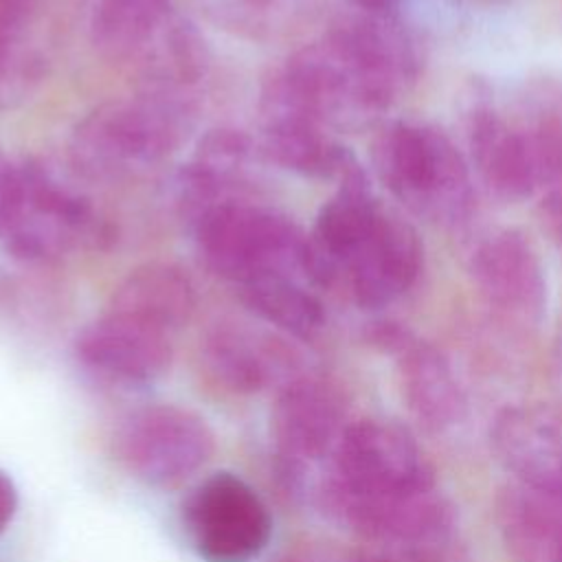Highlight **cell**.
<instances>
[{
	"mask_svg": "<svg viewBox=\"0 0 562 562\" xmlns=\"http://www.w3.org/2000/svg\"><path fill=\"white\" fill-rule=\"evenodd\" d=\"M542 222L553 239L562 244V198L549 193L542 200Z\"/></svg>",
	"mask_w": 562,
	"mask_h": 562,
	"instance_id": "29",
	"label": "cell"
},
{
	"mask_svg": "<svg viewBox=\"0 0 562 562\" xmlns=\"http://www.w3.org/2000/svg\"><path fill=\"white\" fill-rule=\"evenodd\" d=\"M470 149L483 182L505 200H522L540 182L531 134L512 127L492 110L472 116Z\"/></svg>",
	"mask_w": 562,
	"mask_h": 562,
	"instance_id": "18",
	"label": "cell"
},
{
	"mask_svg": "<svg viewBox=\"0 0 562 562\" xmlns=\"http://www.w3.org/2000/svg\"><path fill=\"white\" fill-rule=\"evenodd\" d=\"M18 509V492L9 474L0 470V533L9 527L13 520V514Z\"/></svg>",
	"mask_w": 562,
	"mask_h": 562,
	"instance_id": "28",
	"label": "cell"
},
{
	"mask_svg": "<svg viewBox=\"0 0 562 562\" xmlns=\"http://www.w3.org/2000/svg\"><path fill=\"white\" fill-rule=\"evenodd\" d=\"M481 294L503 312L536 321L544 312L547 281L531 241L514 228L485 237L470 263Z\"/></svg>",
	"mask_w": 562,
	"mask_h": 562,
	"instance_id": "13",
	"label": "cell"
},
{
	"mask_svg": "<svg viewBox=\"0 0 562 562\" xmlns=\"http://www.w3.org/2000/svg\"><path fill=\"white\" fill-rule=\"evenodd\" d=\"M430 492L432 472L413 437L400 424L373 417L347 424L318 490L325 507L367 540Z\"/></svg>",
	"mask_w": 562,
	"mask_h": 562,
	"instance_id": "2",
	"label": "cell"
},
{
	"mask_svg": "<svg viewBox=\"0 0 562 562\" xmlns=\"http://www.w3.org/2000/svg\"><path fill=\"white\" fill-rule=\"evenodd\" d=\"M540 180L551 184L553 195L562 198V114H551L531 132Z\"/></svg>",
	"mask_w": 562,
	"mask_h": 562,
	"instance_id": "25",
	"label": "cell"
},
{
	"mask_svg": "<svg viewBox=\"0 0 562 562\" xmlns=\"http://www.w3.org/2000/svg\"><path fill=\"white\" fill-rule=\"evenodd\" d=\"M422 244L411 224L382 211L369 235L345 259L347 279L358 305L378 310L400 299L419 277Z\"/></svg>",
	"mask_w": 562,
	"mask_h": 562,
	"instance_id": "11",
	"label": "cell"
},
{
	"mask_svg": "<svg viewBox=\"0 0 562 562\" xmlns=\"http://www.w3.org/2000/svg\"><path fill=\"white\" fill-rule=\"evenodd\" d=\"M44 79V57L31 42L22 4L0 2V110L22 103Z\"/></svg>",
	"mask_w": 562,
	"mask_h": 562,
	"instance_id": "24",
	"label": "cell"
},
{
	"mask_svg": "<svg viewBox=\"0 0 562 562\" xmlns=\"http://www.w3.org/2000/svg\"><path fill=\"white\" fill-rule=\"evenodd\" d=\"M345 428V402L331 382L318 375L285 382L272 406L270 430L288 485L299 487L312 463L329 459Z\"/></svg>",
	"mask_w": 562,
	"mask_h": 562,
	"instance_id": "9",
	"label": "cell"
},
{
	"mask_svg": "<svg viewBox=\"0 0 562 562\" xmlns=\"http://www.w3.org/2000/svg\"><path fill=\"white\" fill-rule=\"evenodd\" d=\"M195 303V285L180 266L151 261L130 270L112 292L108 310L173 336L191 321Z\"/></svg>",
	"mask_w": 562,
	"mask_h": 562,
	"instance_id": "16",
	"label": "cell"
},
{
	"mask_svg": "<svg viewBox=\"0 0 562 562\" xmlns=\"http://www.w3.org/2000/svg\"><path fill=\"white\" fill-rule=\"evenodd\" d=\"M116 226L94 202L50 165L29 158L15 165V184L0 228L2 248L24 263H53L70 250H105Z\"/></svg>",
	"mask_w": 562,
	"mask_h": 562,
	"instance_id": "4",
	"label": "cell"
},
{
	"mask_svg": "<svg viewBox=\"0 0 562 562\" xmlns=\"http://www.w3.org/2000/svg\"><path fill=\"white\" fill-rule=\"evenodd\" d=\"M114 452L119 463L140 483L171 490L211 461L215 437L195 411L176 404H149L121 422Z\"/></svg>",
	"mask_w": 562,
	"mask_h": 562,
	"instance_id": "7",
	"label": "cell"
},
{
	"mask_svg": "<svg viewBox=\"0 0 562 562\" xmlns=\"http://www.w3.org/2000/svg\"><path fill=\"white\" fill-rule=\"evenodd\" d=\"M498 527L514 562H562V490L512 485L498 498Z\"/></svg>",
	"mask_w": 562,
	"mask_h": 562,
	"instance_id": "19",
	"label": "cell"
},
{
	"mask_svg": "<svg viewBox=\"0 0 562 562\" xmlns=\"http://www.w3.org/2000/svg\"><path fill=\"white\" fill-rule=\"evenodd\" d=\"M261 114L259 151L277 167L312 178H340L353 162V156L331 140L323 132L325 125L312 116L272 99H261Z\"/></svg>",
	"mask_w": 562,
	"mask_h": 562,
	"instance_id": "15",
	"label": "cell"
},
{
	"mask_svg": "<svg viewBox=\"0 0 562 562\" xmlns=\"http://www.w3.org/2000/svg\"><path fill=\"white\" fill-rule=\"evenodd\" d=\"M75 356L101 380L145 386L167 373L173 349L169 334L108 310L77 334Z\"/></svg>",
	"mask_w": 562,
	"mask_h": 562,
	"instance_id": "10",
	"label": "cell"
},
{
	"mask_svg": "<svg viewBox=\"0 0 562 562\" xmlns=\"http://www.w3.org/2000/svg\"><path fill=\"white\" fill-rule=\"evenodd\" d=\"M279 562H389L382 555L331 547V544H310L303 549H296L294 553H288Z\"/></svg>",
	"mask_w": 562,
	"mask_h": 562,
	"instance_id": "26",
	"label": "cell"
},
{
	"mask_svg": "<svg viewBox=\"0 0 562 562\" xmlns=\"http://www.w3.org/2000/svg\"><path fill=\"white\" fill-rule=\"evenodd\" d=\"M498 459L518 483L562 490V413L544 406L505 411L492 432Z\"/></svg>",
	"mask_w": 562,
	"mask_h": 562,
	"instance_id": "14",
	"label": "cell"
},
{
	"mask_svg": "<svg viewBox=\"0 0 562 562\" xmlns=\"http://www.w3.org/2000/svg\"><path fill=\"white\" fill-rule=\"evenodd\" d=\"M400 371L408 408L430 428H443L461 417L463 395L446 358L428 347L406 342Z\"/></svg>",
	"mask_w": 562,
	"mask_h": 562,
	"instance_id": "22",
	"label": "cell"
},
{
	"mask_svg": "<svg viewBox=\"0 0 562 562\" xmlns=\"http://www.w3.org/2000/svg\"><path fill=\"white\" fill-rule=\"evenodd\" d=\"M252 154V140L241 130L217 127L206 132L178 176L184 213L193 220L211 204L233 198L231 193L246 180Z\"/></svg>",
	"mask_w": 562,
	"mask_h": 562,
	"instance_id": "17",
	"label": "cell"
},
{
	"mask_svg": "<svg viewBox=\"0 0 562 562\" xmlns=\"http://www.w3.org/2000/svg\"><path fill=\"white\" fill-rule=\"evenodd\" d=\"M239 299L261 321L294 338H312L325 321L321 301L292 274L270 272L239 283Z\"/></svg>",
	"mask_w": 562,
	"mask_h": 562,
	"instance_id": "23",
	"label": "cell"
},
{
	"mask_svg": "<svg viewBox=\"0 0 562 562\" xmlns=\"http://www.w3.org/2000/svg\"><path fill=\"white\" fill-rule=\"evenodd\" d=\"M0 2H11V4H24V0H0Z\"/></svg>",
	"mask_w": 562,
	"mask_h": 562,
	"instance_id": "31",
	"label": "cell"
},
{
	"mask_svg": "<svg viewBox=\"0 0 562 562\" xmlns=\"http://www.w3.org/2000/svg\"><path fill=\"white\" fill-rule=\"evenodd\" d=\"M191 226L202 261L237 285L270 272L305 277L307 235L272 209L226 198L195 215Z\"/></svg>",
	"mask_w": 562,
	"mask_h": 562,
	"instance_id": "6",
	"label": "cell"
},
{
	"mask_svg": "<svg viewBox=\"0 0 562 562\" xmlns=\"http://www.w3.org/2000/svg\"><path fill=\"white\" fill-rule=\"evenodd\" d=\"M171 15V0H94L88 33L108 59L136 61Z\"/></svg>",
	"mask_w": 562,
	"mask_h": 562,
	"instance_id": "21",
	"label": "cell"
},
{
	"mask_svg": "<svg viewBox=\"0 0 562 562\" xmlns=\"http://www.w3.org/2000/svg\"><path fill=\"white\" fill-rule=\"evenodd\" d=\"M182 529L204 562H250L268 547L272 518L244 479L215 472L184 498Z\"/></svg>",
	"mask_w": 562,
	"mask_h": 562,
	"instance_id": "8",
	"label": "cell"
},
{
	"mask_svg": "<svg viewBox=\"0 0 562 562\" xmlns=\"http://www.w3.org/2000/svg\"><path fill=\"white\" fill-rule=\"evenodd\" d=\"M143 90L187 94L209 68V46L193 22L173 13L138 55Z\"/></svg>",
	"mask_w": 562,
	"mask_h": 562,
	"instance_id": "20",
	"label": "cell"
},
{
	"mask_svg": "<svg viewBox=\"0 0 562 562\" xmlns=\"http://www.w3.org/2000/svg\"><path fill=\"white\" fill-rule=\"evenodd\" d=\"M204 375L217 389L233 395H252L294 378V353L277 336L239 325H217L200 347Z\"/></svg>",
	"mask_w": 562,
	"mask_h": 562,
	"instance_id": "12",
	"label": "cell"
},
{
	"mask_svg": "<svg viewBox=\"0 0 562 562\" xmlns=\"http://www.w3.org/2000/svg\"><path fill=\"white\" fill-rule=\"evenodd\" d=\"M371 156L380 180L415 213L443 224L470 213L468 167L443 132L395 121L378 132Z\"/></svg>",
	"mask_w": 562,
	"mask_h": 562,
	"instance_id": "5",
	"label": "cell"
},
{
	"mask_svg": "<svg viewBox=\"0 0 562 562\" xmlns=\"http://www.w3.org/2000/svg\"><path fill=\"white\" fill-rule=\"evenodd\" d=\"M347 2H351L353 7L364 9V11H369V13H382V11H386L389 7H393L397 0H347Z\"/></svg>",
	"mask_w": 562,
	"mask_h": 562,
	"instance_id": "30",
	"label": "cell"
},
{
	"mask_svg": "<svg viewBox=\"0 0 562 562\" xmlns=\"http://www.w3.org/2000/svg\"><path fill=\"white\" fill-rule=\"evenodd\" d=\"M417 66L411 37L395 22L369 13L296 50L263 90L321 125L360 127L417 77Z\"/></svg>",
	"mask_w": 562,
	"mask_h": 562,
	"instance_id": "1",
	"label": "cell"
},
{
	"mask_svg": "<svg viewBox=\"0 0 562 562\" xmlns=\"http://www.w3.org/2000/svg\"><path fill=\"white\" fill-rule=\"evenodd\" d=\"M191 125L187 94L140 90L97 105L72 130L70 158L92 180H125L167 160Z\"/></svg>",
	"mask_w": 562,
	"mask_h": 562,
	"instance_id": "3",
	"label": "cell"
},
{
	"mask_svg": "<svg viewBox=\"0 0 562 562\" xmlns=\"http://www.w3.org/2000/svg\"><path fill=\"white\" fill-rule=\"evenodd\" d=\"M13 184H15V162H11L0 147V228L9 211V202L13 195Z\"/></svg>",
	"mask_w": 562,
	"mask_h": 562,
	"instance_id": "27",
	"label": "cell"
}]
</instances>
